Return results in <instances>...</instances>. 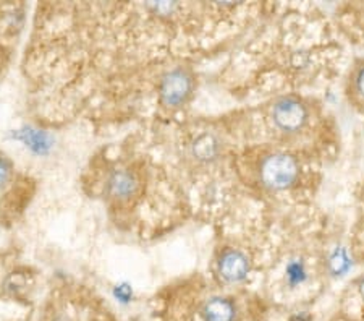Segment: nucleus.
Listing matches in <instances>:
<instances>
[{"mask_svg":"<svg viewBox=\"0 0 364 321\" xmlns=\"http://www.w3.org/2000/svg\"><path fill=\"white\" fill-rule=\"evenodd\" d=\"M149 9L154 10L157 15H172L173 11L178 9V5L175 2H157V4H151Z\"/></svg>","mask_w":364,"mask_h":321,"instance_id":"obj_10","label":"nucleus"},{"mask_svg":"<svg viewBox=\"0 0 364 321\" xmlns=\"http://www.w3.org/2000/svg\"><path fill=\"white\" fill-rule=\"evenodd\" d=\"M251 270L250 258L243 252L235 248H228L220 255L219 263H217V271L219 276L228 284L242 283L248 276Z\"/></svg>","mask_w":364,"mask_h":321,"instance_id":"obj_4","label":"nucleus"},{"mask_svg":"<svg viewBox=\"0 0 364 321\" xmlns=\"http://www.w3.org/2000/svg\"><path fill=\"white\" fill-rule=\"evenodd\" d=\"M109 191L110 195L120 200H127V198L133 196L138 190V180L132 172L127 171H117L109 179Z\"/></svg>","mask_w":364,"mask_h":321,"instance_id":"obj_8","label":"nucleus"},{"mask_svg":"<svg viewBox=\"0 0 364 321\" xmlns=\"http://www.w3.org/2000/svg\"><path fill=\"white\" fill-rule=\"evenodd\" d=\"M191 154L199 162H213L220 154V142L213 133H203L191 144Z\"/></svg>","mask_w":364,"mask_h":321,"instance_id":"obj_7","label":"nucleus"},{"mask_svg":"<svg viewBox=\"0 0 364 321\" xmlns=\"http://www.w3.org/2000/svg\"><path fill=\"white\" fill-rule=\"evenodd\" d=\"M350 93L360 106H364V62L361 65H358L353 70V73H351Z\"/></svg>","mask_w":364,"mask_h":321,"instance_id":"obj_9","label":"nucleus"},{"mask_svg":"<svg viewBox=\"0 0 364 321\" xmlns=\"http://www.w3.org/2000/svg\"><path fill=\"white\" fill-rule=\"evenodd\" d=\"M358 290H360L361 299L364 300V276L360 279V283H358Z\"/></svg>","mask_w":364,"mask_h":321,"instance_id":"obj_12","label":"nucleus"},{"mask_svg":"<svg viewBox=\"0 0 364 321\" xmlns=\"http://www.w3.org/2000/svg\"><path fill=\"white\" fill-rule=\"evenodd\" d=\"M195 91V77L185 67L168 70L159 85V98L166 107L177 109L185 106Z\"/></svg>","mask_w":364,"mask_h":321,"instance_id":"obj_3","label":"nucleus"},{"mask_svg":"<svg viewBox=\"0 0 364 321\" xmlns=\"http://www.w3.org/2000/svg\"><path fill=\"white\" fill-rule=\"evenodd\" d=\"M299 162L289 153H272L266 156L259 166V180L269 190H287L296 184Z\"/></svg>","mask_w":364,"mask_h":321,"instance_id":"obj_1","label":"nucleus"},{"mask_svg":"<svg viewBox=\"0 0 364 321\" xmlns=\"http://www.w3.org/2000/svg\"><path fill=\"white\" fill-rule=\"evenodd\" d=\"M235 305L225 297H213L204 303L201 315L204 321H233Z\"/></svg>","mask_w":364,"mask_h":321,"instance_id":"obj_6","label":"nucleus"},{"mask_svg":"<svg viewBox=\"0 0 364 321\" xmlns=\"http://www.w3.org/2000/svg\"><path fill=\"white\" fill-rule=\"evenodd\" d=\"M271 119L277 130L285 135H295L306 127L309 112L301 99L289 95L275 99L271 109Z\"/></svg>","mask_w":364,"mask_h":321,"instance_id":"obj_2","label":"nucleus"},{"mask_svg":"<svg viewBox=\"0 0 364 321\" xmlns=\"http://www.w3.org/2000/svg\"><path fill=\"white\" fill-rule=\"evenodd\" d=\"M14 138L20 140L21 143H25L26 148H29L36 154L49 153L52 144H54V140H52L49 133L44 130H38V128L33 127H25L21 128V130H16L14 133Z\"/></svg>","mask_w":364,"mask_h":321,"instance_id":"obj_5","label":"nucleus"},{"mask_svg":"<svg viewBox=\"0 0 364 321\" xmlns=\"http://www.w3.org/2000/svg\"><path fill=\"white\" fill-rule=\"evenodd\" d=\"M11 175V167L4 157H0V189H4L9 184Z\"/></svg>","mask_w":364,"mask_h":321,"instance_id":"obj_11","label":"nucleus"}]
</instances>
